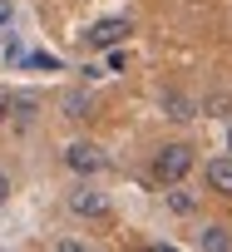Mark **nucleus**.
<instances>
[{
	"label": "nucleus",
	"mask_w": 232,
	"mask_h": 252,
	"mask_svg": "<svg viewBox=\"0 0 232 252\" xmlns=\"http://www.w3.org/2000/svg\"><path fill=\"white\" fill-rule=\"evenodd\" d=\"M64 109H69V119H84V114H89V99H84V94H69Z\"/></svg>",
	"instance_id": "obj_9"
},
{
	"label": "nucleus",
	"mask_w": 232,
	"mask_h": 252,
	"mask_svg": "<svg viewBox=\"0 0 232 252\" xmlns=\"http://www.w3.org/2000/svg\"><path fill=\"white\" fill-rule=\"evenodd\" d=\"M168 208H173V213H183V218H188V213H193V208H198V198H193V193H183V188H178V183H173V193H168Z\"/></svg>",
	"instance_id": "obj_7"
},
{
	"label": "nucleus",
	"mask_w": 232,
	"mask_h": 252,
	"mask_svg": "<svg viewBox=\"0 0 232 252\" xmlns=\"http://www.w3.org/2000/svg\"><path fill=\"white\" fill-rule=\"evenodd\" d=\"M15 25V0H0V35Z\"/></svg>",
	"instance_id": "obj_10"
},
{
	"label": "nucleus",
	"mask_w": 232,
	"mask_h": 252,
	"mask_svg": "<svg viewBox=\"0 0 232 252\" xmlns=\"http://www.w3.org/2000/svg\"><path fill=\"white\" fill-rule=\"evenodd\" d=\"M198 247H203V252H227V247H232V232L212 222V227H203V237H198Z\"/></svg>",
	"instance_id": "obj_6"
},
{
	"label": "nucleus",
	"mask_w": 232,
	"mask_h": 252,
	"mask_svg": "<svg viewBox=\"0 0 232 252\" xmlns=\"http://www.w3.org/2000/svg\"><path fill=\"white\" fill-rule=\"evenodd\" d=\"M69 213L74 218H109V198L94 193V188H74L69 193Z\"/></svg>",
	"instance_id": "obj_3"
},
{
	"label": "nucleus",
	"mask_w": 232,
	"mask_h": 252,
	"mask_svg": "<svg viewBox=\"0 0 232 252\" xmlns=\"http://www.w3.org/2000/svg\"><path fill=\"white\" fill-rule=\"evenodd\" d=\"M64 163H69L74 173H84V178H89V173H99V168H104V154H99L94 144H69V149H64Z\"/></svg>",
	"instance_id": "obj_4"
},
{
	"label": "nucleus",
	"mask_w": 232,
	"mask_h": 252,
	"mask_svg": "<svg viewBox=\"0 0 232 252\" xmlns=\"http://www.w3.org/2000/svg\"><path fill=\"white\" fill-rule=\"evenodd\" d=\"M134 25L124 20V15H104V20H94L89 30H84V45L89 50H109V45H124V35H129Z\"/></svg>",
	"instance_id": "obj_2"
},
{
	"label": "nucleus",
	"mask_w": 232,
	"mask_h": 252,
	"mask_svg": "<svg viewBox=\"0 0 232 252\" xmlns=\"http://www.w3.org/2000/svg\"><path fill=\"white\" fill-rule=\"evenodd\" d=\"M5 193H10V178H5V173H0V203H5Z\"/></svg>",
	"instance_id": "obj_12"
},
{
	"label": "nucleus",
	"mask_w": 232,
	"mask_h": 252,
	"mask_svg": "<svg viewBox=\"0 0 232 252\" xmlns=\"http://www.w3.org/2000/svg\"><path fill=\"white\" fill-rule=\"evenodd\" d=\"M227 149H232V129H227Z\"/></svg>",
	"instance_id": "obj_13"
},
{
	"label": "nucleus",
	"mask_w": 232,
	"mask_h": 252,
	"mask_svg": "<svg viewBox=\"0 0 232 252\" xmlns=\"http://www.w3.org/2000/svg\"><path fill=\"white\" fill-rule=\"evenodd\" d=\"M20 64H30V69H59V55H45L40 50V55H25Z\"/></svg>",
	"instance_id": "obj_8"
},
{
	"label": "nucleus",
	"mask_w": 232,
	"mask_h": 252,
	"mask_svg": "<svg viewBox=\"0 0 232 252\" xmlns=\"http://www.w3.org/2000/svg\"><path fill=\"white\" fill-rule=\"evenodd\" d=\"M207 188L212 193H222V198H232V154H222V158H207Z\"/></svg>",
	"instance_id": "obj_5"
},
{
	"label": "nucleus",
	"mask_w": 232,
	"mask_h": 252,
	"mask_svg": "<svg viewBox=\"0 0 232 252\" xmlns=\"http://www.w3.org/2000/svg\"><path fill=\"white\" fill-rule=\"evenodd\" d=\"M10 109H15V99H10L5 89H0V124H5V119H10Z\"/></svg>",
	"instance_id": "obj_11"
},
{
	"label": "nucleus",
	"mask_w": 232,
	"mask_h": 252,
	"mask_svg": "<svg viewBox=\"0 0 232 252\" xmlns=\"http://www.w3.org/2000/svg\"><path fill=\"white\" fill-rule=\"evenodd\" d=\"M193 163H198V158H193V149H188V144H163V149H158V158H153V178L173 188V183H183V178L193 173Z\"/></svg>",
	"instance_id": "obj_1"
}]
</instances>
